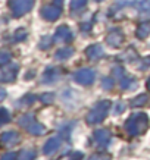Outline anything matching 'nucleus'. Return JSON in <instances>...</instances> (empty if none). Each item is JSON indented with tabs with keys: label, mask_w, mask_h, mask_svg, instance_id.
<instances>
[{
	"label": "nucleus",
	"mask_w": 150,
	"mask_h": 160,
	"mask_svg": "<svg viewBox=\"0 0 150 160\" xmlns=\"http://www.w3.org/2000/svg\"><path fill=\"white\" fill-rule=\"evenodd\" d=\"M35 157L34 150H22L18 154V160H33Z\"/></svg>",
	"instance_id": "11"
},
{
	"label": "nucleus",
	"mask_w": 150,
	"mask_h": 160,
	"mask_svg": "<svg viewBox=\"0 0 150 160\" xmlns=\"http://www.w3.org/2000/svg\"><path fill=\"white\" fill-rule=\"evenodd\" d=\"M71 54H72V49H62L56 53V58L58 59H66V58H69Z\"/></svg>",
	"instance_id": "16"
},
{
	"label": "nucleus",
	"mask_w": 150,
	"mask_h": 160,
	"mask_svg": "<svg viewBox=\"0 0 150 160\" xmlns=\"http://www.w3.org/2000/svg\"><path fill=\"white\" fill-rule=\"evenodd\" d=\"M56 2H58V3H60V2H62V0H56Z\"/></svg>",
	"instance_id": "22"
},
{
	"label": "nucleus",
	"mask_w": 150,
	"mask_h": 160,
	"mask_svg": "<svg viewBox=\"0 0 150 160\" xmlns=\"http://www.w3.org/2000/svg\"><path fill=\"white\" fill-rule=\"evenodd\" d=\"M25 37H27V31L24 28H19V29H16V32L13 35V40L15 41H22Z\"/></svg>",
	"instance_id": "14"
},
{
	"label": "nucleus",
	"mask_w": 150,
	"mask_h": 160,
	"mask_svg": "<svg viewBox=\"0 0 150 160\" xmlns=\"http://www.w3.org/2000/svg\"><path fill=\"white\" fill-rule=\"evenodd\" d=\"M27 129H28L31 134L39 135V134H41V132H43V126L40 125V123H37V122H31V123L27 126Z\"/></svg>",
	"instance_id": "12"
},
{
	"label": "nucleus",
	"mask_w": 150,
	"mask_h": 160,
	"mask_svg": "<svg viewBox=\"0 0 150 160\" xmlns=\"http://www.w3.org/2000/svg\"><path fill=\"white\" fill-rule=\"evenodd\" d=\"M50 46V38H43V43H40V49H47Z\"/></svg>",
	"instance_id": "20"
},
{
	"label": "nucleus",
	"mask_w": 150,
	"mask_h": 160,
	"mask_svg": "<svg viewBox=\"0 0 150 160\" xmlns=\"http://www.w3.org/2000/svg\"><path fill=\"white\" fill-rule=\"evenodd\" d=\"M87 53H88V56H90V58L96 59V58H100V56L103 54V49L100 47V46H97V44H96V46H91V47L87 50Z\"/></svg>",
	"instance_id": "10"
},
{
	"label": "nucleus",
	"mask_w": 150,
	"mask_h": 160,
	"mask_svg": "<svg viewBox=\"0 0 150 160\" xmlns=\"http://www.w3.org/2000/svg\"><path fill=\"white\" fill-rule=\"evenodd\" d=\"M5 97H6V90L5 88H0V102H2Z\"/></svg>",
	"instance_id": "21"
},
{
	"label": "nucleus",
	"mask_w": 150,
	"mask_h": 160,
	"mask_svg": "<svg viewBox=\"0 0 150 160\" xmlns=\"http://www.w3.org/2000/svg\"><path fill=\"white\" fill-rule=\"evenodd\" d=\"M16 72H18V65L15 63H6L5 68L2 69L0 72V82H12L16 77Z\"/></svg>",
	"instance_id": "2"
},
{
	"label": "nucleus",
	"mask_w": 150,
	"mask_h": 160,
	"mask_svg": "<svg viewBox=\"0 0 150 160\" xmlns=\"http://www.w3.org/2000/svg\"><path fill=\"white\" fill-rule=\"evenodd\" d=\"M18 140H19V135H18L16 132H13V131H9V132H5V134L2 135L0 142H2L3 146L10 147V146H13V144H16Z\"/></svg>",
	"instance_id": "4"
},
{
	"label": "nucleus",
	"mask_w": 150,
	"mask_h": 160,
	"mask_svg": "<svg viewBox=\"0 0 150 160\" xmlns=\"http://www.w3.org/2000/svg\"><path fill=\"white\" fill-rule=\"evenodd\" d=\"M94 79V73L90 69H82L77 73V81L81 84H90Z\"/></svg>",
	"instance_id": "6"
},
{
	"label": "nucleus",
	"mask_w": 150,
	"mask_h": 160,
	"mask_svg": "<svg viewBox=\"0 0 150 160\" xmlns=\"http://www.w3.org/2000/svg\"><path fill=\"white\" fill-rule=\"evenodd\" d=\"M137 8L141 12H149L150 10V0H138L137 2Z\"/></svg>",
	"instance_id": "13"
},
{
	"label": "nucleus",
	"mask_w": 150,
	"mask_h": 160,
	"mask_svg": "<svg viewBox=\"0 0 150 160\" xmlns=\"http://www.w3.org/2000/svg\"><path fill=\"white\" fill-rule=\"evenodd\" d=\"M149 87H150V81H149Z\"/></svg>",
	"instance_id": "23"
},
{
	"label": "nucleus",
	"mask_w": 150,
	"mask_h": 160,
	"mask_svg": "<svg viewBox=\"0 0 150 160\" xmlns=\"http://www.w3.org/2000/svg\"><path fill=\"white\" fill-rule=\"evenodd\" d=\"M149 34H150V21H146V22L140 24L138 31H137V35H138L140 38H146Z\"/></svg>",
	"instance_id": "9"
},
{
	"label": "nucleus",
	"mask_w": 150,
	"mask_h": 160,
	"mask_svg": "<svg viewBox=\"0 0 150 160\" xmlns=\"http://www.w3.org/2000/svg\"><path fill=\"white\" fill-rule=\"evenodd\" d=\"M58 146H59L58 138H52V140H49L47 144L44 146V153H46V154H52L53 151L58 150Z\"/></svg>",
	"instance_id": "8"
},
{
	"label": "nucleus",
	"mask_w": 150,
	"mask_h": 160,
	"mask_svg": "<svg viewBox=\"0 0 150 160\" xmlns=\"http://www.w3.org/2000/svg\"><path fill=\"white\" fill-rule=\"evenodd\" d=\"M72 37V32H71V29L68 27H59L58 31H56V34H54V40L56 41H69V38Z\"/></svg>",
	"instance_id": "5"
},
{
	"label": "nucleus",
	"mask_w": 150,
	"mask_h": 160,
	"mask_svg": "<svg viewBox=\"0 0 150 160\" xmlns=\"http://www.w3.org/2000/svg\"><path fill=\"white\" fill-rule=\"evenodd\" d=\"M15 157H16L15 153H6V154L2 156V160H13Z\"/></svg>",
	"instance_id": "19"
},
{
	"label": "nucleus",
	"mask_w": 150,
	"mask_h": 160,
	"mask_svg": "<svg viewBox=\"0 0 150 160\" xmlns=\"http://www.w3.org/2000/svg\"><path fill=\"white\" fill-rule=\"evenodd\" d=\"M9 60H10V54L8 52H0V66L6 65Z\"/></svg>",
	"instance_id": "18"
},
{
	"label": "nucleus",
	"mask_w": 150,
	"mask_h": 160,
	"mask_svg": "<svg viewBox=\"0 0 150 160\" xmlns=\"http://www.w3.org/2000/svg\"><path fill=\"white\" fill-rule=\"evenodd\" d=\"M10 119V115L9 112L6 110V109H0V125H3L6 122H9Z\"/></svg>",
	"instance_id": "15"
},
{
	"label": "nucleus",
	"mask_w": 150,
	"mask_h": 160,
	"mask_svg": "<svg viewBox=\"0 0 150 160\" xmlns=\"http://www.w3.org/2000/svg\"><path fill=\"white\" fill-rule=\"evenodd\" d=\"M106 41H107V44H111V46L116 47V46H119V44H121L122 34L119 32V31H112L111 34L106 37Z\"/></svg>",
	"instance_id": "7"
},
{
	"label": "nucleus",
	"mask_w": 150,
	"mask_h": 160,
	"mask_svg": "<svg viewBox=\"0 0 150 160\" xmlns=\"http://www.w3.org/2000/svg\"><path fill=\"white\" fill-rule=\"evenodd\" d=\"M87 5V0H71V8L74 10L75 9H81L84 6Z\"/></svg>",
	"instance_id": "17"
},
{
	"label": "nucleus",
	"mask_w": 150,
	"mask_h": 160,
	"mask_svg": "<svg viewBox=\"0 0 150 160\" xmlns=\"http://www.w3.org/2000/svg\"><path fill=\"white\" fill-rule=\"evenodd\" d=\"M60 12H62V9L59 6H44L41 9V16L47 21H54L56 18H59Z\"/></svg>",
	"instance_id": "3"
},
{
	"label": "nucleus",
	"mask_w": 150,
	"mask_h": 160,
	"mask_svg": "<svg viewBox=\"0 0 150 160\" xmlns=\"http://www.w3.org/2000/svg\"><path fill=\"white\" fill-rule=\"evenodd\" d=\"M9 6L12 9L13 16H22V15H25L27 12L33 9L34 0H10Z\"/></svg>",
	"instance_id": "1"
}]
</instances>
